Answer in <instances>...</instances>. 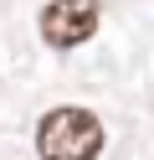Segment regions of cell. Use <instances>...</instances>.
<instances>
[{"instance_id": "obj_1", "label": "cell", "mask_w": 154, "mask_h": 160, "mask_svg": "<svg viewBox=\"0 0 154 160\" xmlns=\"http://www.w3.org/2000/svg\"><path fill=\"white\" fill-rule=\"evenodd\" d=\"M103 145H108V129L82 103L46 108L41 124H36V155L41 160H98Z\"/></svg>"}, {"instance_id": "obj_2", "label": "cell", "mask_w": 154, "mask_h": 160, "mask_svg": "<svg viewBox=\"0 0 154 160\" xmlns=\"http://www.w3.org/2000/svg\"><path fill=\"white\" fill-rule=\"evenodd\" d=\"M36 26L46 47H82L103 26V0H46Z\"/></svg>"}]
</instances>
